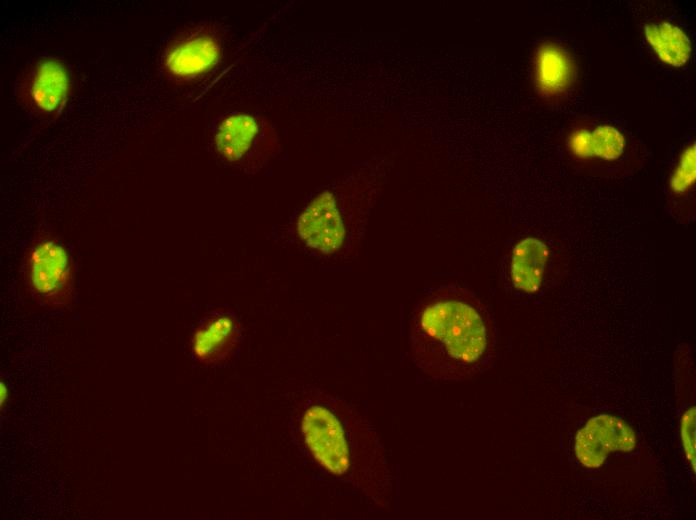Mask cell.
<instances>
[{"label": "cell", "mask_w": 696, "mask_h": 520, "mask_svg": "<svg viewBox=\"0 0 696 520\" xmlns=\"http://www.w3.org/2000/svg\"><path fill=\"white\" fill-rule=\"evenodd\" d=\"M577 78V66L570 52L562 45L546 41L534 55V81L537 91L546 98L562 96Z\"/></svg>", "instance_id": "52a82bcc"}, {"label": "cell", "mask_w": 696, "mask_h": 520, "mask_svg": "<svg viewBox=\"0 0 696 520\" xmlns=\"http://www.w3.org/2000/svg\"><path fill=\"white\" fill-rule=\"evenodd\" d=\"M645 42L664 64L680 68L692 55V42L688 34L677 24L662 20L649 22L643 27Z\"/></svg>", "instance_id": "7c38bea8"}, {"label": "cell", "mask_w": 696, "mask_h": 520, "mask_svg": "<svg viewBox=\"0 0 696 520\" xmlns=\"http://www.w3.org/2000/svg\"><path fill=\"white\" fill-rule=\"evenodd\" d=\"M238 322L225 312L201 321L191 336L193 356L203 364H218L230 357L238 341Z\"/></svg>", "instance_id": "ba28073f"}, {"label": "cell", "mask_w": 696, "mask_h": 520, "mask_svg": "<svg viewBox=\"0 0 696 520\" xmlns=\"http://www.w3.org/2000/svg\"><path fill=\"white\" fill-rule=\"evenodd\" d=\"M696 182V144L685 146L669 177V189L677 196L687 194Z\"/></svg>", "instance_id": "5bb4252c"}, {"label": "cell", "mask_w": 696, "mask_h": 520, "mask_svg": "<svg viewBox=\"0 0 696 520\" xmlns=\"http://www.w3.org/2000/svg\"><path fill=\"white\" fill-rule=\"evenodd\" d=\"M221 47L209 34H197L174 45L165 55L167 71L176 77L192 78L211 70L219 61Z\"/></svg>", "instance_id": "9c48e42d"}, {"label": "cell", "mask_w": 696, "mask_h": 520, "mask_svg": "<svg viewBox=\"0 0 696 520\" xmlns=\"http://www.w3.org/2000/svg\"><path fill=\"white\" fill-rule=\"evenodd\" d=\"M69 75L62 62L47 58L36 67L30 85V96L35 106L43 112L58 110L67 99Z\"/></svg>", "instance_id": "4fadbf2b"}, {"label": "cell", "mask_w": 696, "mask_h": 520, "mask_svg": "<svg viewBox=\"0 0 696 520\" xmlns=\"http://www.w3.org/2000/svg\"><path fill=\"white\" fill-rule=\"evenodd\" d=\"M264 129L255 116L238 112L226 116L214 133V146L218 155L231 164H258L265 157Z\"/></svg>", "instance_id": "8992f818"}, {"label": "cell", "mask_w": 696, "mask_h": 520, "mask_svg": "<svg viewBox=\"0 0 696 520\" xmlns=\"http://www.w3.org/2000/svg\"><path fill=\"white\" fill-rule=\"evenodd\" d=\"M566 146L569 153L579 160L616 161L625 152L626 138L617 127L600 124L572 130Z\"/></svg>", "instance_id": "30bf717a"}, {"label": "cell", "mask_w": 696, "mask_h": 520, "mask_svg": "<svg viewBox=\"0 0 696 520\" xmlns=\"http://www.w3.org/2000/svg\"><path fill=\"white\" fill-rule=\"evenodd\" d=\"M9 401V388L7 383L1 378L0 381V407L1 412H3Z\"/></svg>", "instance_id": "2e32d148"}, {"label": "cell", "mask_w": 696, "mask_h": 520, "mask_svg": "<svg viewBox=\"0 0 696 520\" xmlns=\"http://www.w3.org/2000/svg\"><path fill=\"white\" fill-rule=\"evenodd\" d=\"M74 266L67 247L51 237L34 241L24 260L29 291L44 306L67 308L75 291Z\"/></svg>", "instance_id": "3957f363"}, {"label": "cell", "mask_w": 696, "mask_h": 520, "mask_svg": "<svg viewBox=\"0 0 696 520\" xmlns=\"http://www.w3.org/2000/svg\"><path fill=\"white\" fill-rule=\"evenodd\" d=\"M636 446V432L625 420L611 414H600L588 420L578 431L574 453L584 468L598 469L612 452H630Z\"/></svg>", "instance_id": "5b68a950"}, {"label": "cell", "mask_w": 696, "mask_h": 520, "mask_svg": "<svg viewBox=\"0 0 696 520\" xmlns=\"http://www.w3.org/2000/svg\"><path fill=\"white\" fill-rule=\"evenodd\" d=\"M305 441L315 459L330 473L343 476L352 466L350 443L337 417L323 405L311 406L302 422Z\"/></svg>", "instance_id": "277c9868"}, {"label": "cell", "mask_w": 696, "mask_h": 520, "mask_svg": "<svg viewBox=\"0 0 696 520\" xmlns=\"http://www.w3.org/2000/svg\"><path fill=\"white\" fill-rule=\"evenodd\" d=\"M410 343L413 362L423 375L460 381L491 366L495 325L474 292L451 283L420 296L411 314Z\"/></svg>", "instance_id": "6da1fadb"}, {"label": "cell", "mask_w": 696, "mask_h": 520, "mask_svg": "<svg viewBox=\"0 0 696 520\" xmlns=\"http://www.w3.org/2000/svg\"><path fill=\"white\" fill-rule=\"evenodd\" d=\"M550 250L536 237H525L513 248L510 261V279L519 291L537 292L544 280Z\"/></svg>", "instance_id": "8fae6325"}, {"label": "cell", "mask_w": 696, "mask_h": 520, "mask_svg": "<svg viewBox=\"0 0 696 520\" xmlns=\"http://www.w3.org/2000/svg\"><path fill=\"white\" fill-rule=\"evenodd\" d=\"M696 412L695 406L689 407L683 413L680 420V435L683 445V449L686 454V458L695 473L696 469V458H695V423H696Z\"/></svg>", "instance_id": "9a60e30c"}, {"label": "cell", "mask_w": 696, "mask_h": 520, "mask_svg": "<svg viewBox=\"0 0 696 520\" xmlns=\"http://www.w3.org/2000/svg\"><path fill=\"white\" fill-rule=\"evenodd\" d=\"M349 197L326 188L302 209L294 220L295 239L310 253L326 259L344 258L360 244L364 220L347 204Z\"/></svg>", "instance_id": "7a4b0ae2"}]
</instances>
